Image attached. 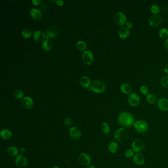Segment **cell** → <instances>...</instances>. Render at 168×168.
<instances>
[{
	"instance_id": "20",
	"label": "cell",
	"mask_w": 168,
	"mask_h": 168,
	"mask_svg": "<svg viewBox=\"0 0 168 168\" xmlns=\"http://www.w3.org/2000/svg\"><path fill=\"white\" fill-rule=\"evenodd\" d=\"M120 90L125 94H129L131 93L132 91V87L131 85L127 83H124L122 84L120 86Z\"/></svg>"
},
{
	"instance_id": "5",
	"label": "cell",
	"mask_w": 168,
	"mask_h": 168,
	"mask_svg": "<svg viewBox=\"0 0 168 168\" xmlns=\"http://www.w3.org/2000/svg\"><path fill=\"white\" fill-rule=\"evenodd\" d=\"M92 90L95 93H103L105 91V85L103 81L96 80L93 82L91 86Z\"/></svg>"
},
{
	"instance_id": "40",
	"label": "cell",
	"mask_w": 168,
	"mask_h": 168,
	"mask_svg": "<svg viewBox=\"0 0 168 168\" xmlns=\"http://www.w3.org/2000/svg\"><path fill=\"white\" fill-rule=\"evenodd\" d=\"M165 46L167 50H168V39H167L165 42Z\"/></svg>"
},
{
	"instance_id": "8",
	"label": "cell",
	"mask_w": 168,
	"mask_h": 168,
	"mask_svg": "<svg viewBox=\"0 0 168 168\" xmlns=\"http://www.w3.org/2000/svg\"><path fill=\"white\" fill-rule=\"evenodd\" d=\"M47 36L49 38H55L57 37L59 33V30L55 25H50L46 29Z\"/></svg>"
},
{
	"instance_id": "12",
	"label": "cell",
	"mask_w": 168,
	"mask_h": 168,
	"mask_svg": "<svg viewBox=\"0 0 168 168\" xmlns=\"http://www.w3.org/2000/svg\"><path fill=\"white\" fill-rule=\"evenodd\" d=\"M133 160L135 164L138 166H142L145 163L144 156L140 153L135 154L133 157Z\"/></svg>"
},
{
	"instance_id": "42",
	"label": "cell",
	"mask_w": 168,
	"mask_h": 168,
	"mask_svg": "<svg viewBox=\"0 0 168 168\" xmlns=\"http://www.w3.org/2000/svg\"><path fill=\"white\" fill-rule=\"evenodd\" d=\"M87 168H95L94 166H92V165H91V166H89Z\"/></svg>"
},
{
	"instance_id": "41",
	"label": "cell",
	"mask_w": 168,
	"mask_h": 168,
	"mask_svg": "<svg viewBox=\"0 0 168 168\" xmlns=\"http://www.w3.org/2000/svg\"><path fill=\"white\" fill-rule=\"evenodd\" d=\"M165 72H166L167 74H168V64L166 65L164 68Z\"/></svg>"
},
{
	"instance_id": "27",
	"label": "cell",
	"mask_w": 168,
	"mask_h": 168,
	"mask_svg": "<svg viewBox=\"0 0 168 168\" xmlns=\"http://www.w3.org/2000/svg\"><path fill=\"white\" fill-rule=\"evenodd\" d=\"M159 35L162 39L164 40L168 39V30L165 28H161L159 30Z\"/></svg>"
},
{
	"instance_id": "26",
	"label": "cell",
	"mask_w": 168,
	"mask_h": 168,
	"mask_svg": "<svg viewBox=\"0 0 168 168\" xmlns=\"http://www.w3.org/2000/svg\"><path fill=\"white\" fill-rule=\"evenodd\" d=\"M146 101L150 104H154L156 102L157 98L155 95L152 93H149L146 95Z\"/></svg>"
},
{
	"instance_id": "1",
	"label": "cell",
	"mask_w": 168,
	"mask_h": 168,
	"mask_svg": "<svg viewBox=\"0 0 168 168\" xmlns=\"http://www.w3.org/2000/svg\"><path fill=\"white\" fill-rule=\"evenodd\" d=\"M118 123L124 128H130L135 123V118L131 113L123 111L118 117Z\"/></svg>"
},
{
	"instance_id": "7",
	"label": "cell",
	"mask_w": 168,
	"mask_h": 168,
	"mask_svg": "<svg viewBox=\"0 0 168 168\" xmlns=\"http://www.w3.org/2000/svg\"><path fill=\"white\" fill-rule=\"evenodd\" d=\"M127 101L130 105L135 107L139 105L140 103V97L139 95L135 93H132L128 97Z\"/></svg>"
},
{
	"instance_id": "21",
	"label": "cell",
	"mask_w": 168,
	"mask_h": 168,
	"mask_svg": "<svg viewBox=\"0 0 168 168\" xmlns=\"http://www.w3.org/2000/svg\"><path fill=\"white\" fill-rule=\"evenodd\" d=\"M108 148L111 154H116L118 152L119 150V146L117 142H111L109 144Z\"/></svg>"
},
{
	"instance_id": "18",
	"label": "cell",
	"mask_w": 168,
	"mask_h": 168,
	"mask_svg": "<svg viewBox=\"0 0 168 168\" xmlns=\"http://www.w3.org/2000/svg\"><path fill=\"white\" fill-rule=\"evenodd\" d=\"M33 39L35 41L38 42H41L42 41H44L45 38V35L42 31L41 30H37L34 33Z\"/></svg>"
},
{
	"instance_id": "22",
	"label": "cell",
	"mask_w": 168,
	"mask_h": 168,
	"mask_svg": "<svg viewBox=\"0 0 168 168\" xmlns=\"http://www.w3.org/2000/svg\"><path fill=\"white\" fill-rule=\"evenodd\" d=\"M30 14L32 17L36 19H40L42 17V14L41 11L37 9H32L30 10Z\"/></svg>"
},
{
	"instance_id": "38",
	"label": "cell",
	"mask_w": 168,
	"mask_h": 168,
	"mask_svg": "<svg viewBox=\"0 0 168 168\" xmlns=\"http://www.w3.org/2000/svg\"><path fill=\"white\" fill-rule=\"evenodd\" d=\"M32 3L35 6H39L42 3L41 0H33L32 1Z\"/></svg>"
},
{
	"instance_id": "23",
	"label": "cell",
	"mask_w": 168,
	"mask_h": 168,
	"mask_svg": "<svg viewBox=\"0 0 168 168\" xmlns=\"http://www.w3.org/2000/svg\"><path fill=\"white\" fill-rule=\"evenodd\" d=\"M80 82L82 87L88 88L90 87L91 84V80L90 78L87 76H83L81 77Z\"/></svg>"
},
{
	"instance_id": "36",
	"label": "cell",
	"mask_w": 168,
	"mask_h": 168,
	"mask_svg": "<svg viewBox=\"0 0 168 168\" xmlns=\"http://www.w3.org/2000/svg\"><path fill=\"white\" fill-rule=\"evenodd\" d=\"M64 123L65 125L67 126H70L72 125V120H70V119L69 118H66L64 120Z\"/></svg>"
},
{
	"instance_id": "15",
	"label": "cell",
	"mask_w": 168,
	"mask_h": 168,
	"mask_svg": "<svg viewBox=\"0 0 168 168\" xmlns=\"http://www.w3.org/2000/svg\"><path fill=\"white\" fill-rule=\"evenodd\" d=\"M21 105L25 109H30L33 106V101L30 97L26 96L22 99Z\"/></svg>"
},
{
	"instance_id": "11",
	"label": "cell",
	"mask_w": 168,
	"mask_h": 168,
	"mask_svg": "<svg viewBox=\"0 0 168 168\" xmlns=\"http://www.w3.org/2000/svg\"><path fill=\"white\" fill-rule=\"evenodd\" d=\"M78 161L82 165L87 166L90 164L91 162V158L88 154L82 153L80 154L78 157Z\"/></svg>"
},
{
	"instance_id": "2",
	"label": "cell",
	"mask_w": 168,
	"mask_h": 168,
	"mask_svg": "<svg viewBox=\"0 0 168 168\" xmlns=\"http://www.w3.org/2000/svg\"><path fill=\"white\" fill-rule=\"evenodd\" d=\"M114 138L117 142L125 143L129 138V133L125 128H120L117 130L114 134Z\"/></svg>"
},
{
	"instance_id": "16",
	"label": "cell",
	"mask_w": 168,
	"mask_h": 168,
	"mask_svg": "<svg viewBox=\"0 0 168 168\" xmlns=\"http://www.w3.org/2000/svg\"><path fill=\"white\" fill-rule=\"evenodd\" d=\"M158 107L159 109L163 111H168V99L167 98H162L158 100Z\"/></svg>"
},
{
	"instance_id": "34",
	"label": "cell",
	"mask_w": 168,
	"mask_h": 168,
	"mask_svg": "<svg viewBox=\"0 0 168 168\" xmlns=\"http://www.w3.org/2000/svg\"><path fill=\"white\" fill-rule=\"evenodd\" d=\"M160 11V7L157 5L154 4L151 7V11L152 13H154V14H157V13H159Z\"/></svg>"
},
{
	"instance_id": "29",
	"label": "cell",
	"mask_w": 168,
	"mask_h": 168,
	"mask_svg": "<svg viewBox=\"0 0 168 168\" xmlns=\"http://www.w3.org/2000/svg\"><path fill=\"white\" fill-rule=\"evenodd\" d=\"M101 128L102 132L104 134H109V132H110V128H109V124H107V123H105V122L103 123L101 125Z\"/></svg>"
},
{
	"instance_id": "31",
	"label": "cell",
	"mask_w": 168,
	"mask_h": 168,
	"mask_svg": "<svg viewBox=\"0 0 168 168\" xmlns=\"http://www.w3.org/2000/svg\"><path fill=\"white\" fill-rule=\"evenodd\" d=\"M124 155L127 158H133L134 155H135V152H134V150L132 148H129L126 150L125 152H124Z\"/></svg>"
},
{
	"instance_id": "35",
	"label": "cell",
	"mask_w": 168,
	"mask_h": 168,
	"mask_svg": "<svg viewBox=\"0 0 168 168\" xmlns=\"http://www.w3.org/2000/svg\"><path fill=\"white\" fill-rule=\"evenodd\" d=\"M140 91L142 94L144 95H147L149 94V89L148 87L145 85L141 86V87H140Z\"/></svg>"
},
{
	"instance_id": "4",
	"label": "cell",
	"mask_w": 168,
	"mask_h": 168,
	"mask_svg": "<svg viewBox=\"0 0 168 168\" xmlns=\"http://www.w3.org/2000/svg\"><path fill=\"white\" fill-rule=\"evenodd\" d=\"M144 140L140 138H137L133 140L132 144V149L136 154L140 153L145 148Z\"/></svg>"
},
{
	"instance_id": "39",
	"label": "cell",
	"mask_w": 168,
	"mask_h": 168,
	"mask_svg": "<svg viewBox=\"0 0 168 168\" xmlns=\"http://www.w3.org/2000/svg\"><path fill=\"white\" fill-rule=\"evenodd\" d=\"M56 4L58 6H62L64 4V2L63 1L61 0H58V1H56Z\"/></svg>"
},
{
	"instance_id": "19",
	"label": "cell",
	"mask_w": 168,
	"mask_h": 168,
	"mask_svg": "<svg viewBox=\"0 0 168 168\" xmlns=\"http://www.w3.org/2000/svg\"><path fill=\"white\" fill-rule=\"evenodd\" d=\"M46 38L42 43V48L44 51H48L50 50L52 47L53 43L52 41L47 36H46Z\"/></svg>"
},
{
	"instance_id": "3",
	"label": "cell",
	"mask_w": 168,
	"mask_h": 168,
	"mask_svg": "<svg viewBox=\"0 0 168 168\" xmlns=\"http://www.w3.org/2000/svg\"><path fill=\"white\" fill-rule=\"evenodd\" d=\"M133 126L135 131L137 133L141 134L146 133L149 127L148 122L144 120H138L136 121Z\"/></svg>"
},
{
	"instance_id": "43",
	"label": "cell",
	"mask_w": 168,
	"mask_h": 168,
	"mask_svg": "<svg viewBox=\"0 0 168 168\" xmlns=\"http://www.w3.org/2000/svg\"><path fill=\"white\" fill-rule=\"evenodd\" d=\"M52 168H59V167L58 166H54Z\"/></svg>"
},
{
	"instance_id": "6",
	"label": "cell",
	"mask_w": 168,
	"mask_h": 168,
	"mask_svg": "<svg viewBox=\"0 0 168 168\" xmlns=\"http://www.w3.org/2000/svg\"><path fill=\"white\" fill-rule=\"evenodd\" d=\"M114 20L115 24L120 26H124L127 23V18L125 15L122 12H118L114 17Z\"/></svg>"
},
{
	"instance_id": "24",
	"label": "cell",
	"mask_w": 168,
	"mask_h": 168,
	"mask_svg": "<svg viewBox=\"0 0 168 168\" xmlns=\"http://www.w3.org/2000/svg\"><path fill=\"white\" fill-rule=\"evenodd\" d=\"M1 137L2 139L5 140H8L11 138L12 137V133L11 131L7 129L2 130L0 133Z\"/></svg>"
},
{
	"instance_id": "32",
	"label": "cell",
	"mask_w": 168,
	"mask_h": 168,
	"mask_svg": "<svg viewBox=\"0 0 168 168\" xmlns=\"http://www.w3.org/2000/svg\"><path fill=\"white\" fill-rule=\"evenodd\" d=\"M161 81L163 87L168 89V76H163L161 78Z\"/></svg>"
},
{
	"instance_id": "28",
	"label": "cell",
	"mask_w": 168,
	"mask_h": 168,
	"mask_svg": "<svg viewBox=\"0 0 168 168\" xmlns=\"http://www.w3.org/2000/svg\"><path fill=\"white\" fill-rule=\"evenodd\" d=\"M76 47L78 50H80V51H83V50H85V49L87 47V44H86L85 42H84V41H79L76 43Z\"/></svg>"
},
{
	"instance_id": "13",
	"label": "cell",
	"mask_w": 168,
	"mask_h": 168,
	"mask_svg": "<svg viewBox=\"0 0 168 168\" xmlns=\"http://www.w3.org/2000/svg\"><path fill=\"white\" fill-rule=\"evenodd\" d=\"M69 133L70 138L74 140H77L81 137V131L80 129L76 127H74L70 128Z\"/></svg>"
},
{
	"instance_id": "30",
	"label": "cell",
	"mask_w": 168,
	"mask_h": 168,
	"mask_svg": "<svg viewBox=\"0 0 168 168\" xmlns=\"http://www.w3.org/2000/svg\"><path fill=\"white\" fill-rule=\"evenodd\" d=\"M24 93L20 89H16L13 92V96L15 98L20 99L23 97Z\"/></svg>"
},
{
	"instance_id": "17",
	"label": "cell",
	"mask_w": 168,
	"mask_h": 168,
	"mask_svg": "<svg viewBox=\"0 0 168 168\" xmlns=\"http://www.w3.org/2000/svg\"><path fill=\"white\" fill-rule=\"evenodd\" d=\"M118 36L121 39H126L127 37H129L130 35V30L129 29L125 27V26H123L119 28L118 30Z\"/></svg>"
},
{
	"instance_id": "9",
	"label": "cell",
	"mask_w": 168,
	"mask_h": 168,
	"mask_svg": "<svg viewBox=\"0 0 168 168\" xmlns=\"http://www.w3.org/2000/svg\"><path fill=\"white\" fill-rule=\"evenodd\" d=\"M82 58L83 62L86 65H90L93 61V55L90 50H85L83 52Z\"/></svg>"
},
{
	"instance_id": "33",
	"label": "cell",
	"mask_w": 168,
	"mask_h": 168,
	"mask_svg": "<svg viewBox=\"0 0 168 168\" xmlns=\"http://www.w3.org/2000/svg\"><path fill=\"white\" fill-rule=\"evenodd\" d=\"M22 35L24 38L28 39L31 36L32 32L30 30L28 29H25L22 31Z\"/></svg>"
},
{
	"instance_id": "25",
	"label": "cell",
	"mask_w": 168,
	"mask_h": 168,
	"mask_svg": "<svg viewBox=\"0 0 168 168\" xmlns=\"http://www.w3.org/2000/svg\"><path fill=\"white\" fill-rule=\"evenodd\" d=\"M7 152L8 154L11 157H14L18 154V149L15 146H11L8 148Z\"/></svg>"
},
{
	"instance_id": "10",
	"label": "cell",
	"mask_w": 168,
	"mask_h": 168,
	"mask_svg": "<svg viewBox=\"0 0 168 168\" xmlns=\"http://www.w3.org/2000/svg\"><path fill=\"white\" fill-rule=\"evenodd\" d=\"M148 22L150 26L157 27L161 24L162 18L159 15L153 14L150 17Z\"/></svg>"
},
{
	"instance_id": "37",
	"label": "cell",
	"mask_w": 168,
	"mask_h": 168,
	"mask_svg": "<svg viewBox=\"0 0 168 168\" xmlns=\"http://www.w3.org/2000/svg\"><path fill=\"white\" fill-rule=\"evenodd\" d=\"M126 27L128 29H131V28H133L134 24H133V22H131V21H128V22H127V23H126Z\"/></svg>"
},
{
	"instance_id": "14",
	"label": "cell",
	"mask_w": 168,
	"mask_h": 168,
	"mask_svg": "<svg viewBox=\"0 0 168 168\" xmlns=\"http://www.w3.org/2000/svg\"><path fill=\"white\" fill-rule=\"evenodd\" d=\"M15 162L17 166L20 168L25 167L27 165V160L26 157L22 155L17 156L15 158Z\"/></svg>"
}]
</instances>
